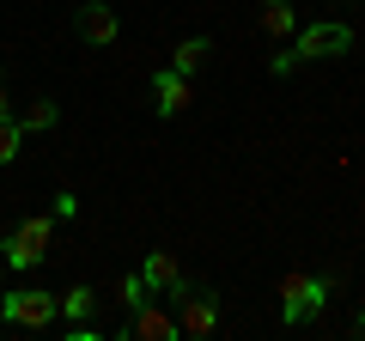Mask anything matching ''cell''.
<instances>
[{"label": "cell", "instance_id": "6da1fadb", "mask_svg": "<svg viewBox=\"0 0 365 341\" xmlns=\"http://www.w3.org/2000/svg\"><path fill=\"white\" fill-rule=\"evenodd\" d=\"M353 49V25H341V19H317V25H299L287 37V49L274 55V73H292V67L304 61H329V55H347Z\"/></svg>", "mask_w": 365, "mask_h": 341}, {"label": "cell", "instance_id": "7a4b0ae2", "mask_svg": "<svg viewBox=\"0 0 365 341\" xmlns=\"http://www.w3.org/2000/svg\"><path fill=\"white\" fill-rule=\"evenodd\" d=\"M170 299H177V335H213V329H220V292L213 287L182 280Z\"/></svg>", "mask_w": 365, "mask_h": 341}, {"label": "cell", "instance_id": "3957f363", "mask_svg": "<svg viewBox=\"0 0 365 341\" xmlns=\"http://www.w3.org/2000/svg\"><path fill=\"white\" fill-rule=\"evenodd\" d=\"M49 238H55V213H37V220H19V232L6 238V263H13V275H31V268L49 256Z\"/></svg>", "mask_w": 365, "mask_h": 341}, {"label": "cell", "instance_id": "277c9868", "mask_svg": "<svg viewBox=\"0 0 365 341\" xmlns=\"http://www.w3.org/2000/svg\"><path fill=\"white\" fill-rule=\"evenodd\" d=\"M323 299H329V280L323 275H287V280H280V323H287V329L311 323V317L323 311Z\"/></svg>", "mask_w": 365, "mask_h": 341}, {"label": "cell", "instance_id": "5b68a950", "mask_svg": "<svg viewBox=\"0 0 365 341\" xmlns=\"http://www.w3.org/2000/svg\"><path fill=\"white\" fill-rule=\"evenodd\" d=\"M0 317L19 329H49L55 317H61V292H43V287H19L0 299Z\"/></svg>", "mask_w": 365, "mask_h": 341}, {"label": "cell", "instance_id": "8992f818", "mask_svg": "<svg viewBox=\"0 0 365 341\" xmlns=\"http://www.w3.org/2000/svg\"><path fill=\"white\" fill-rule=\"evenodd\" d=\"M73 25H79V37H86L91 49H110V43L122 37V19L110 13L104 0H86V6H79V19H73Z\"/></svg>", "mask_w": 365, "mask_h": 341}, {"label": "cell", "instance_id": "52a82bcc", "mask_svg": "<svg viewBox=\"0 0 365 341\" xmlns=\"http://www.w3.org/2000/svg\"><path fill=\"white\" fill-rule=\"evenodd\" d=\"M128 335H134V341H170V335H177V317H170L165 305H158V292L134 305V317H128Z\"/></svg>", "mask_w": 365, "mask_h": 341}, {"label": "cell", "instance_id": "ba28073f", "mask_svg": "<svg viewBox=\"0 0 365 341\" xmlns=\"http://www.w3.org/2000/svg\"><path fill=\"white\" fill-rule=\"evenodd\" d=\"M153 104H158V116H182V110L195 104V92H189V73H177V67H158V73H153Z\"/></svg>", "mask_w": 365, "mask_h": 341}, {"label": "cell", "instance_id": "9c48e42d", "mask_svg": "<svg viewBox=\"0 0 365 341\" xmlns=\"http://www.w3.org/2000/svg\"><path fill=\"white\" fill-rule=\"evenodd\" d=\"M140 280H146V292H165V299H170V292H177L189 275H182V263L170 256V250H153V256L140 263Z\"/></svg>", "mask_w": 365, "mask_h": 341}, {"label": "cell", "instance_id": "30bf717a", "mask_svg": "<svg viewBox=\"0 0 365 341\" xmlns=\"http://www.w3.org/2000/svg\"><path fill=\"white\" fill-rule=\"evenodd\" d=\"M256 25H262V37H274V43H287L292 31H299V6H292V0H262V13H256Z\"/></svg>", "mask_w": 365, "mask_h": 341}, {"label": "cell", "instance_id": "8fae6325", "mask_svg": "<svg viewBox=\"0 0 365 341\" xmlns=\"http://www.w3.org/2000/svg\"><path fill=\"white\" fill-rule=\"evenodd\" d=\"M207 49H213L207 37H182L177 49H170V61H165V67H177V73H189V79H195L201 67H207Z\"/></svg>", "mask_w": 365, "mask_h": 341}, {"label": "cell", "instance_id": "7c38bea8", "mask_svg": "<svg viewBox=\"0 0 365 341\" xmlns=\"http://www.w3.org/2000/svg\"><path fill=\"white\" fill-rule=\"evenodd\" d=\"M91 311H98V287H67L61 292V317L67 323H91Z\"/></svg>", "mask_w": 365, "mask_h": 341}, {"label": "cell", "instance_id": "4fadbf2b", "mask_svg": "<svg viewBox=\"0 0 365 341\" xmlns=\"http://www.w3.org/2000/svg\"><path fill=\"white\" fill-rule=\"evenodd\" d=\"M55 122H61L55 98H31V104H25V116H19V128H25V134H43V128H55Z\"/></svg>", "mask_w": 365, "mask_h": 341}, {"label": "cell", "instance_id": "5bb4252c", "mask_svg": "<svg viewBox=\"0 0 365 341\" xmlns=\"http://www.w3.org/2000/svg\"><path fill=\"white\" fill-rule=\"evenodd\" d=\"M19 153H25V128L13 116H0V165H13Z\"/></svg>", "mask_w": 365, "mask_h": 341}, {"label": "cell", "instance_id": "9a60e30c", "mask_svg": "<svg viewBox=\"0 0 365 341\" xmlns=\"http://www.w3.org/2000/svg\"><path fill=\"white\" fill-rule=\"evenodd\" d=\"M116 299L128 305V311H134V305H140V299H153V292H146V280H140V268H134V275H128V280H122V287H116Z\"/></svg>", "mask_w": 365, "mask_h": 341}, {"label": "cell", "instance_id": "2e32d148", "mask_svg": "<svg viewBox=\"0 0 365 341\" xmlns=\"http://www.w3.org/2000/svg\"><path fill=\"white\" fill-rule=\"evenodd\" d=\"M0 116H13V86H6V67H0Z\"/></svg>", "mask_w": 365, "mask_h": 341}, {"label": "cell", "instance_id": "e0dca14e", "mask_svg": "<svg viewBox=\"0 0 365 341\" xmlns=\"http://www.w3.org/2000/svg\"><path fill=\"white\" fill-rule=\"evenodd\" d=\"M353 329H359V335H365V311H359V317H353Z\"/></svg>", "mask_w": 365, "mask_h": 341}]
</instances>
